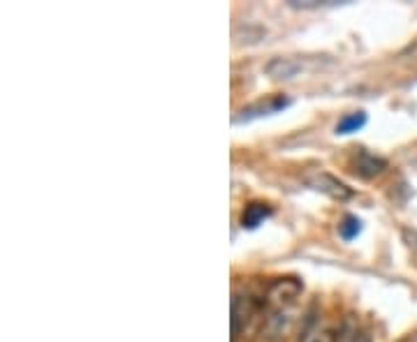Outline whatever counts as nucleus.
<instances>
[{
    "instance_id": "nucleus-1",
    "label": "nucleus",
    "mask_w": 417,
    "mask_h": 342,
    "mask_svg": "<svg viewBox=\"0 0 417 342\" xmlns=\"http://www.w3.org/2000/svg\"><path fill=\"white\" fill-rule=\"evenodd\" d=\"M294 324H297V315L290 308L276 310L267 317V322L262 326V336L269 342H283L290 333L294 331Z\"/></svg>"
},
{
    "instance_id": "nucleus-2",
    "label": "nucleus",
    "mask_w": 417,
    "mask_h": 342,
    "mask_svg": "<svg viewBox=\"0 0 417 342\" xmlns=\"http://www.w3.org/2000/svg\"><path fill=\"white\" fill-rule=\"evenodd\" d=\"M301 292H304V285H301L297 278H280L269 285L267 301L271 305H276L278 310H283V308H290V305L299 298Z\"/></svg>"
},
{
    "instance_id": "nucleus-3",
    "label": "nucleus",
    "mask_w": 417,
    "mask_h": 342,
    "mask_svg": "<svg viewBox=\"0 0 417 342\" xmlns=\"http://www.w3.org/2000/svg\"><path fill=\"white\" fill-rule=\"evenodd\" d=\"M257 305L250 296H234L232 301V336L234 340L241 336V331H246L250 319L255 317Z\"/></svg>"
},
{
    "instance_id": "nucleus-4",
    "label": "nucleus",
    "mask_w": 417,
    "mask_h": 342,
    "mask_svg": "<svg viewBox=\"0 0 417 342\" xmlns=\"http://www.w3.org/2000/svg\"><path fill=\"white\" fill-rule=\"evenodd\" d=\"M311 185L315 187V190L325 192V194L332 196V199H339V201H346L355 194L346 183H343V180L329 176V173H315V176L311 178Z\"/></svg>"
},
{
    "instance_id": "nucleus-5",
    "label": "nucleus",
    "mask_w": 417,
    "mask_h": 342,
    "mask_svg": "<svg viewBox=\"0 0 417 342\" xmlns=\"http://www.w3.org/2000/svg\"><path fill=\"white\" fill-rule=\"evenodd\" d=\"M271 215V206L262 201H250L241 213V227L243 229H255Z\"/></svg>"
},
{
    "instance_id": "nucleus-6",
    "label": "nucleus",
    "mask_w": 417,
    "mask_h": 342,
    "mask_svg": "<svg viewBox=\"0 0 417 342\" xmlns=\"http://www.w3.org/2000/svg\"><path fill=\"white\" fill-rule=\"evenodd\" d=\"M355 166H357V173L362 178H376L387 169V162L383 157H376V155H371V153L362 150L357 155V164Z\"/></svg>"
},
{
    "instance_id": "nucleus-7",
    "label": "nucleus",
    "mask_w": 417,
    "mask_h": 342,
    "mask_svg": "<svg viewBox=\"0 0 417 342\" xmlns=\"http://www.w3.org/2000/svg\"><path fill=\"white\" fill-rule=\"evenodd\" d=\"M267 72L274 79H292L299 72V65L290 61V58H276L267 65Z\"/></svg>"
},
{
    "instance_id": "nucleus-8",
    "label": "nucleus",
    "mask_w": 417,
    "mask_h": 342,
    "mask_svg": "<svg viewBox=\"0 0 417 342\" xmlns=\"http://www.w3.org/2000/svg\"><path fill=\"white\" fill-rule=\"evenodd\" d=\"M366 125V114L364 111H355V114H348L346 118H343L339 125H336V134H350V132H357V130H362Z\"/></svg>"
},
{
    "instance_id": "nucleus-9",
    "label": "nucleus",
    "mask_w": 417,
    "mask_h": 342,
    "mask_svg": "<svg viewBox=\"0 0 417 342\" xmlns=\"http://www.w3.org/2000/svg\"><path fill=\"white\" fill-rule=\"evenodd\" d=\"M362 231V220L355 215H346L339 224V234L343 241H352V238H357V234Z\"/></svg>"
},
{
    "instance_id": "nucleus-10",
    "label": "nucleus",
    "mask_w": 417,
    "mask_h": 342,
    "mask_svg": "<svg viewBox=\"0 0 417 342\" xmlns=\"http://www.w3.org/2000/svg\"><path fill=\"white\" fill-rule=\"evenodd\" d=\"M299 342H336V336H334V331H329V329H308L304 333V338H301Z\"/></svg>"
},
{
    "instance_id": "nucleus-11",
    "label": "nucleus",
    "mask_w": 417,
    "mask_h": 342,
    "mask_svg": "<svg viewBox=\"0 0 417 342\" xmlns=\"http://www.w3.org/2000/svg\"><path fill=\"white\" fill-rule=\"evenodd\" d=\"M339 342H366V338L357 329H352V331H343V336L339 338Z\"/></svg>"
}]
</instances>
